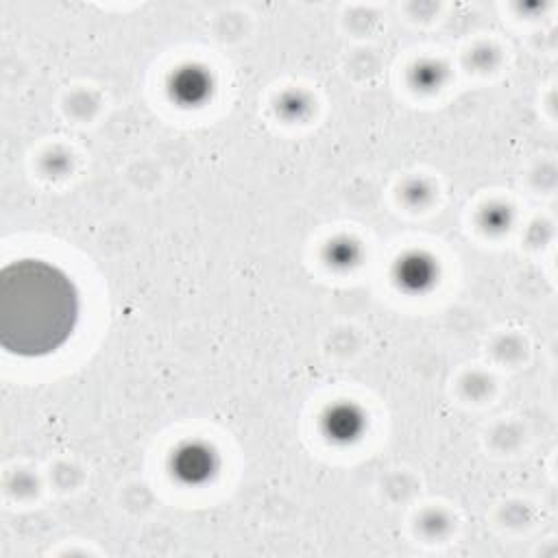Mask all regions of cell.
Segmentation results:
<instances>
[{
    "instance_id": "obj_1",
    "label": "cell",
    "mask_w": 558,
    "mask_h": 558,
    "mask_svg": "<svg viewBox=\"0 0 558 558\" xmlns=\"http://www.w3.org/2000/svg\"><path fill=\"white\" fill-rule=\"evenodd\" d=\"M78 299L72 281L39 259L0 272V342L17 355H46L72 333Z\"/></svg>"
}]
</instances>
